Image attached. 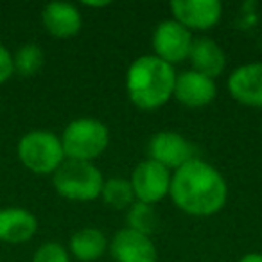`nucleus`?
Returning a JSON list of instances; mask_svg holds the SVG:
<instances>
[{
  "mask_svg": "<svg viewBox=\"0 0 262 262\" xmlns=\"http://www.w3.org/2000/svg\"><path fill=\"white\" fill-rule=\"evenodd\" d=\"M115 262H157L158 251L149 235L122 228L113 235L108 246Z\"/></svg>",
  "mask_w": 262,
  "mask_h": 262,
  "instance_id": "10",
  "label": "nucleus"
},
{
  "mask_svg": "<svg viewBox=\"0 0 262 262\" xmlns=\"http://www.w3.org/2000/svg\"><path fill=\"white\" fill-rule=\"evenodd\" d=\"M101 198L108 207L115 208V210L129 208L133 205V201H135V194H133V189H131L129 180L124 178L104 180Z\"/></svg>",
  "mask_w": 262,
  "mask_h": 262,
  "instance_id": "17",
  "label": "nucleus"
},
{
  "mask_svg": "<svg viewBox=\"0 0 262 262\" xmlns=\"http://www.w3.org/2000/svg\"><path fill=\"white\" fill-rule=\"evenodd\" d=\"M45 63V54L40 45L26 43L13 54V65H15V74L22 77H33L41 70Z\"/></svg>",
  "mask_w": 262,
  "mask_h": 262,
  "instance_id": "18",
  "label": "nucleus"
},
{
  "mask_svg": "<svg viewBox=\"0 0 262 262\" xmlns=\"http://www.w3.org/2000/svg\"><path fill=\"white\" fill-rule=\"evenodd\" d=\"M192 40V33L180 26L176 20H164L153 33L155 56L169 65L182 63L189 58Z\"/></svg>",
  "mask_w": 262,
  "mask_h": 262,
  "instance_id": "8",
  "label": "nucleus"
},
{
  "mask_svg": "<svg viewBox=\"0 0 262 262\" xmlns=\"http://www.w3.org/2000/svg\"><path fill=\"white\" fill-rule=\"evenodd\" d=\"M31 262H70V255L63 244L56 243V241H49L34 251Z\"/></svg>",
  "mask_w": 262,
  "mask_h": 262,
  "instance_id": "20",
  "label": "nucleus"
},
{
  "mask_svg": "<svg viewBox=\"0 0 262 262\" xmlns=\"http://www.w3.org/2000/svg\"><path fill=\"white\" fill-rule=\"evenodd\" d=\"M147 155H149V160L158 162L169 171H176L198 158L194 144L176 131L155 133L147 142Z\"/></svg>",
  "mask_w": 262,
  "mask_h": 262,
  "instance_id": "7",
  "label": "nucleus"
},
{
  "mask_svg": "<svg viewBox=\"0 0 262 262\" xmlns=\"http://www.w3.org/2000/svg\"><path fill=\"white\" fill-rule=\"evenodd\" d=\"M172 20L187 31H207L221 20L223 6L217 0H172Z\"/></svg>",
  "mask_w": 262,
  "mask_h": 262,
  "instance_id": "9",
  "label": "nucleus"
},
{
  "mask_svg": "<svg viewBox=\"0 0 262 262\" xmlns=\"http://www.w3.org/2000/svg\"><path fill=\"white\" fill-rule=\"evenodd\" d=\"M172 172L155 160H144L131 172V189L137 201L155 205L169 196Z\"/></svg>",
  "mask_w": 262,
  "mask_h": 262,
  "instance_id": "6",
  "label": "nucleus"
},
{
  "mask_svg": "<svg viewBox=\"0 0 262 262\" xmlns=\"http://www.w3.org/2000/svg\"><path fill=\"white\" fill-rule=\"evenodd\" d=\"M16 153L24 167L38 176H52L67 160L61 139L47 129L27 131L18 140Z\"/></svg>",
  "mask_w": 262,
  "mask_h": 262,
  "instance_id": "4",
  "label": "nucleus"
},
{
  "mask_svg": "<svg viewBox=\"0 0 262 262\" xmlns=\"http://www.w3.org/2000/svg\"><path fill=\"white\" fill-rule=\"evenodd\" d=\"M187 59L192 65V70L210 77V79H215L217 76H221L226 67V56L221 45L212 40V38L205 36L194 38Z\"/></svg>",
  "mask_w": 262,
  "mask_h": 262,
  "instance_id": "15",
  "label": "nucleus"
},
{
  "mask_svg": "<svg viewBox=\"0 0 262 262\" xmlns=\"http://www.w3.org/2000/svg\"><path fill=\"white\" fill-rule=\"evenodd\" d=\"M127 228L135 230L139 233H144V235H149L157 230L158 226V215L155 212L153 205L142 203V201H133L129 208H127Z\"/></svg>",
  "mask_w": 262,
  "mask_h": 262,
  "instance_id": "19",
  "label": "nucleus"
},
{
  "mask_svg": "<svg viewBox=\"0 0 262 262\" xmlns=\"http://www.w3.org/2000/svg\"><path fill=\"white\" fill-rule=\"evenodd\" d=\"M61 146L67 160L94 162L101 157L110 144L108 126L97 119L81 117L63 129Z\"/></svg>",
  "mask_w": 262,
  "mask_h": 262,
  "instance_id": "3",
  "label": "nucleus"
},
{
  "mask_svg": "<svg viewBox=\"0 0 262 262\" xmlns=\"http://www.w3.org/2000/svg\"><path fill=\"white\" fill-rule=\"evenodd\" d=\"M239 262H262V253H246L241 257Z\"/></svg>",
  "mask_w": 262,
  "mask_h": 262,
  "instance_id": "22",
  "label": "nucleus"
},
{
  "mask_svg": "<svg viewBox=\"0 0 262 262\" xmlns=\"http://www.w3.org/2000/svg\"><path fill=\"white\" fill-rule=\"evenodd\" d=\"M169 196L172 203L185 214L194 217H208L225 207L228 187L214 165L194 158L172 172Z\"/></svg>",
  "mask_w": 262,
  "mask_h": 262,
  "instance_id": "1",
  "label": "nucleus"
},
{
  "mask_svg": "<svg viewBox=\"0 0 262 262\" xmlns=\"http://www.w3.org/2000/svg\"><path fill=\"white\" fill-rule=\"evenodd\" d=\"M102 172L94 162L65 160L52 174L56 192L69 201H92L101 198Z\"/></svg>",
  "mask_w": 262,
  "mask_h": 262,
  "instance_id": "5",
  "label": "nucleus"
},
{
  "mask_svg": "<svg viewBox=\"0 0 262 262\" xmlns=\"http://www.w3.org/2000/svg\"><path fill=\"white\" fill-rule=\"evenodd\" d=\"M174 67L155 54L140 56L126 74L127 97L140 110H157L167 104L174 94Z\"/></svg>",
  "mask_w": 262,
  "mask_h": 262,
  "instance_id": "2",
  "label": "nucleus"
},
{
  "mask_svg": "<svg viewBox=\"0 0 262 262\" xmlns=\"http://www.w3.org/2000/svg\"><path fill=\"white\" fill-rule=\"evenodd\" d=\"M215 94H217L215 81L210 79V77L203 76V74L196 72L192 69L185 70L182 74H176L172 97L180 104L187 106V108H203V106H208L214 101Z\"/></svg>",
  "mask_w": 262,
  "mask_h": 262,
  "instance_id": "11",
  "label": "nucleus"
},
{
  "mask_svg": "<svg viewBox=\"0 0 262 262\" xmlns=\"http://www.w3.org/2000/svg\"><path fill=\"white\" fill-rule=\"evenodd\" d=\"M15 74V65H13V54L9 49L0 41V84L8 83Z\"/></svg>",
  "mask_w": 262,
  "mask_h": 262,
  "instance_id": "21",
  "label": "nucleus"
},
{
  "mask_svg": "<svg viewBox=\"0 0 262 262\" xmlns=\"http://www.w3.org/2000/svg\"><path fill=\"white\" fill-rule=\"evenodd\" d=\"M41 24L54 38H72L81 31L83 18L79 9L69 2H51L41 11Z\"/></svg>",
  "mask_w": 262,
  "mask_h": 262,
  "instance_id": "14",
  "label": "nucleus"
},
{
  "mask_svg": "<svg viewBox=\"0 0 262 262\" xmlns=\"http://www.w3.org/2000/svg\"><path fill=\"white\" fill-rule=\"evenodd\" d=\"M110 241L99 228H81L70 237V253L79 262H95L106 253Z\"/></svg>",
  "mask_w": 262,
  "mask_h": 262,
  "instance_id": "16",
  "label": "nucleus"
},
{
  "mask_svg": "<svg viewBox=\"0 0 262 262\" xmlns=\"http://www.w3.org/2000/svg\"><path fill=\"white\" fill-rule=\"evenodd\" d=\"M38 232V219L22 207L0 208V243L24 244Z\"/></svg>",
  "mask_w": 262,
  "mask_h": 262,
  "instance_id": "13",
  "label": "nucleus"
},
{
  "mask_svg": "<svg viewBox=\"0 0 262 262\" xmlns=\"http://www.w3.org/2000/svg\"><path fill=\"white\" fill-rule=\"evenodd\" d=\"M228 92L239 104L262 110V63H246L230 74Z\"/></svg>",
  "mask_w": 262,
  "mask_h": 262,
  "instance_id": "12",
  "label": "nucleus"
}]
</instances>
